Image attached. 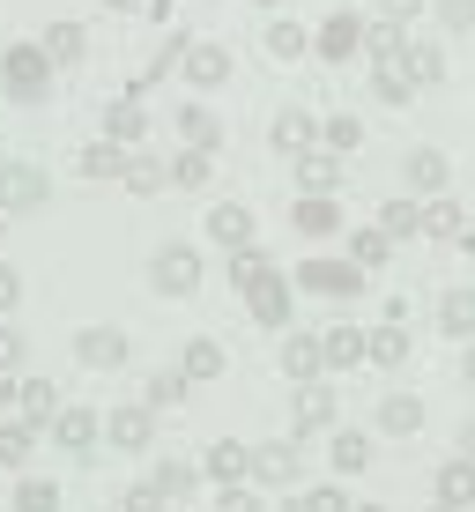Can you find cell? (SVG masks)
<instances>
[{
    "label": "cell",
    "instance_id": "1",
    "mask_svg": "<svg viewBox=\"0 0 475 512\" xmlns=\"http://www.w3.org/2000/svg\"><path fill=\"white\" fill-rule=\"evenodd\" d=\"M0 97H8V104H45L52 97L45 45H0Z\"/></svg>",
    "mask_w": 475,
    "mask_h": 512
},
{
    "label": "cell",
    "instance_id": "2",
    "mask_svg": "<svg viewBox=\"0 0 475 512\" xmlns=\"http://www.w3.org/2000/svg\"><path fill=\"white\" fill-rule=\"evenodd\" d=\"M0 401H8L15 416H30L38 431L60 416V386H52L45 372H8V379H0Z\"/></svg>",
    "mask_w": 475,
    "mask_h": 512
},
{
    "label": "cell",
    "instance_id": "3",
    "mask_svg": "<svg viewBox=\"0 0 475 512\" xmlns=\"http://www.w3.org/2000/svg\"><path fill=\"white\" fill-rule=\"evenodd\" d=\"M45 171L38 164H0V208H8V216H38L45 208Z\"/></svg>",
    "mask_w": 475,
    "mask_h": 512
},
{
    "label": "cell",
    "instance_id": "4",
    "mask_svg": "<svg viewBox=\"0 0 475 512\" xmlns=\"http://www.w3.org/2000/svg\"><path fill=\"white\" fill-rule=\"evenodd\" d=\"M75 364L82 372H119V364H127V334L119 327H82L75 334Z\"/></svg>",
    "mask_w": 475,
    "mask_h": 512
},
{
    "label": "cell",
    "instance_id": "5",
    "mask_svg": "<svg viewBox=\"0 0 475 512\" xmlns=\"http://www.w3.org/2000/svg\"><path fill=\"white\" fill-rule=\"evenodd\" d=\"M45 431H52V446H67V453H90L97 446V416L90 409H60Z\"/></svg>",
    "mask_w": 475,
    "mask_h": 512
},
{
    "label": "cell",
    "instance_id": "6",
    "mask_svg": "<svg viewBox=\"0 0 475 512\" xmlns=\"http://www.w3.org/2000/svg\"><path fill=\"white\" fill-rule=\"evenodd\" d=\"M30 446H38V423H30V416H8V423H0V468H23L30 461Z\"/></svg>",
    "mask_w": 475,
    "mask_h": 512
},
{
    "label": "cell",
    "instance_id": "7",
    "mask_svg": "<svg viewBox=\"0 0 475 512\" xmlns=\"http://www.w3.org/2000/svg\"><path fill=\"white\" fill-rule=\"evenodd\" d=\"M8 505H15V512H60V483H45V475H23Z\"/></svg>",
    "mask_w": 475,
    "mask_h": 512
},
{
    "label": "cell",
    "instance_id": "8",
    "mask_svg": "<svg viewBox=\"0 0 475 512\" xmlns=\"http://www.w3.org/2000/svg\"><path fill=\"white\" fill-rule=\"evenodd\" d=\"M104 431H112V446H142V438H149V409H112V416H104Z\"/></svg>",
    "mask_w": 475,
    "mask_h": 512
},
{
    "label": "cell",
    "instance_id": "9",
    "mask_svg": "<svg viewBox=\"0 0 475 512\" xmlns=\"http://www.w3.org/2000/svg\"><path fill=\"white\" fill-rule=\"evenodd\" d=\"M45 60H52V67L82 60V30H75V23H52V30H45Z\"/></svg>",
    "mask_w": 475,
    "mask_h": 512
},
{
    "label": "cell",
    "instance_id": "10",
    "mask_svg": "<svg viewBox=\"0 0 475 512\" xmlns=\"http://www.w3.org/2000/svg\"><path fill=\"white\" fill-rule=\"evenodd\" d=\"M82 171H90V179H112V171H127L119 141H90V149H82Z\"/></svg>",
    "mask_w": 475,
    "mask_h": 512
},
{
    "label": "cell",
    "instance_id": "11",
    "mask_svg": "<svg viewBox=\"0 0 475 512\" xmlns=\"http://www.w3.org/2000/svg\"><path fill=\"white\" fill-rule=\"evenodd\" d=\"M193 282V253H164L156 260V290H186Z\"/></svg>",
    "mask_w": 475,
    "mask_h": 512
},
{
    "label": "cell",
    "instance_id": "12",
    "mask_svg": "<svg viewBox=\"0 0 475 512\" xmlns=\"http://www.w3.org/2000/svg\"><path fill=\"white\" fill-rule=\"evenodd\" d=\"M23 372V334H15V320H0V379Z\"/></svg>",
    "mask_w": 475,
    "mask_h": 512
},
{
    "label": "cell",
    "instance_id": "13",
    "mask_svg": "<svg viewBox=\"0 0 475 512\" xmlns=\"http://www.w3.org/2000/svg\"><path fill=\"white\" fill-rule=\"evenodd\" d=\"M104 127H112L119 141H134V134H142V112H134V104H112V112H104Z\"/></svg>",
    "mask_w": 475,
    "mask_h": 512
},
{
    "label": "cell",
    "instance_id": "14",
    "mask_svg": "<svg viewBox=\"0 0 475 512\" xmlns=\"http://www.w3.org/2000/svg\"><path fill=\"white\" fill-rule=\"evenodd\" d=\"M15 305H23V275H15V268H8V260H0V320H8V312H15Z\"/></svg>",
    "mask_w": 475,
    "mask_h": 512
},
{
    "label": "cell",
    "instance_id": "15",
    "mask_svg": "<svg viewBox=\"0 0 475 512\" xmlns=\"http://www.w3.org/2000/svg\"><path fill=\"white\" fill-rule=\"evenodd\" d=\"M193 82H223V52H193Z\"/></svg>",
    "mask_w": 475,
    "mask_h": 512
},
{
    "label": "cell",
    "instance_id": "16",
    "mask_svg": "<svg viewBox=\"0 0 475 512\" xmlns=\"http://www.w3.org/2000/svg\"><path fill=\"white\" fill-rule=\"evenodd\" d=\"M186 372H193V379H208V372H216V349L193 342V349H186Z\"/></svg>",
    "mask_w": 475,
    "mask_h": 512
},
{
    "label": "cell",
    "instance_id": "17",
    "mask_svg": "<svg viewBox=\"0 0 475 512\" xmlns=\"http://www.w3.org/2000/svg\"><path fill=\"white\" fill-rule=\"evenodd\" d=\"M357 45V23H327V52H349Z\"/></svg>",
    "mask_w": 475,
    "mask_h": 512
},
{
    "label": "cell",
    "instance_id": "18",
    "mask_svg": "<svg viewBox=\"0 0 475 512\" xmlns=\"http://www.w3.org/2000/svg\"><path fill=\"white\" fill-rule=\"evenodd\" d=\"M156 498H164V490H156V483H142V490L127 498V512H156Z\"/></svg>",
    "mask_w": 475,
    "mask_h": 512
},
{
    "label": "cell",
    "instance_id": "19",
    "mask_svg": "<svg viewBox=\"0 0 475 512\" xmlns=\"http://www.w3.org/2000/svg\"><path fill=\"white\" fill-rule=\"evenodd\" d=\"M0 245H8V208H0Z\"/></svg>",
    "mask_w": 475,
    "mask_h": 512
},
{
    "label": "cell",
    "instance_id": "20",
    "mask_svg": "<svg viewBox=\"0 0 475 512\" xmlns=\"http://www.w3.org/2000/svg\"><path fill=\"white\" fill-rule=\"evenodd\" d=\"M112 8H134V0H112Z\"/></svg>",
    "mask_w": 475,
    "mask_h": 512
}]
</instances>
